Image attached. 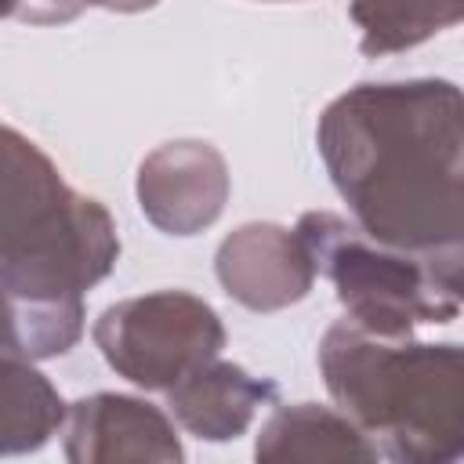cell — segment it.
Segmentation results:
<instances>
[{"label":"cell","instance_id":"obj_15","mask_svg":"<svg viewBox=\"0 0 464 464\" xmlns=\"http://www.w3.org/2000/svg\"><path fill=\"white\" fill-rule=\"evenodd\" d=\"M11 4H14V0H0V18H4V14H11Z\"/></svg>","mask_w":464,"mask_h":464},{"label":"cell","instance_id":"obj_6","mask_svg":"<svg viewBox=\"0 0 464 464\" xmlns=\"http://www.w3.org/2000/svg\"><path fill=\"white\" fill-rule=\"evenodd\" d=\"M134 192L149 225L167 236H196L228 203V163L210 141H163L141 160Z\"/></svg>","mask_w":464,"mask_h":464},{"label":"cell","instance_id":"obj_8","mask_svg":"<svg viewBox=\"0 0 464 464\" xmlns=\"http://www.w3.org/2000/svg\"><path fill=\"white\" fill-rule=\"evenodd\" d=\"M214 276L221 290L250 312H279L308 297L315 283L312 257L294 228L276 221H246L232 228L218 254Z\"/></svg>","mask_w":464,"mask_h":464},{"label":"cell","instance_id":"obj_12","mask_svg":"<svg viewBox=\"0 0 464 464\" xmlns=\"http://www.w3.org/2000/svg\"><path fill=\"white\" fill-rule=\"evenodd\" d=\"M359 25V51L384 58L410 51L464 18V0H348Z\"/></svg>","mask_w":464,"mask_h":464},{"label":"cell","instance_id":"obj_2","mask_svg":"<svg viewBox=\"0 0 464 464\" xmlns=\"http://www.w3.org/2000/svg\"><path fill=\"white\" fill-rule=\"evenodd\" d=\"M116 257L112 214L0 123V352L29 362L65 355L83 334V294Z\"/></svg>","mask_w":464,"mask_h":464},{"label":"cell","instance_id":"obj_5","mask_svg":"<svg viewBox=\"0 0 464 464\" xmlns=\"http://www.w3.org/2000/svg\"><path fill=\"white\" fill-rule=\"evenodd\" d=\"M91 334L102 359L145 392H167L225 348L221 315L188 290L123 297L94 319Z\"/></svg>","mask_w":464,"mask_h":464},{"label":"cell","instance_id":"obj_13","mask_svg":"<svg viewBox=\"0 0 464 464\" xmlns=\"http://www.w3.org/2000/svg\"><path fill=\"white\" fill-rule=\"evenodd\" d=\"M83 7L87 0H14L11 14L29 25H62V22H72Z\"/></svg>","mask_w":464,"mask_h":464},{"label":"cell","instance_id":"obj_1","mask_svg":"<svg viewBox=\"0 0 464 464\" xmlns=\"http://www.w3.org/2000/svg\"><path fill=\"white\" fill-rule=\"evenodd\" d=\"M355 225L395 250L464 257V102L450 80L355 83L315 127Z\"/></svg>","mask_w":464,"mask_h":464},{"label":"cell","instance_id":"obj_11","mask_svg":"<svg viewBox=\"0 0 464 464\" xmlns=\"http://www.w3.org/2000/svg\"><path fill=\"white\" fill-rule=\"evenodd\" d=\"M65 399L58 388L18 355L0 352V457L36 453L62 431Z\"/></svg>","mask_w":464,"mask_h":464},{"label":"cell","instance_id":"obj_14","mask_svg":"<svg viewBox=\"0 0 464 464\" xmlns=\"http://www.w3.org/2000/svg\"><path fill=\"white\" fill-rule=\"evenodd\" d=\"M94 7H105V11H120V14H134V11H149L156 7L160 0H87Z\"/></svg>","mask_w":464,"mask_h":464},{"label":"cell","instance_id":"obj_10","mask_svg":"<svg viewBox=\"0 0 464 464\" xmlns=\"http://www.w3.org/2000/svg\"><path fill=\"white\" fill-rule=\"evenodd\" d=\"M254 457L261 464L294 460H377L373 442L341 413L319 402L276 406L261 424Z\"/></svg>","mask_w":464,"mask_h":464},{"label":"cell","instance_id":"obj_7","mask_svg":"<svg viewBox=\"0 0 464 464\" xmlns=\"http://www.w3.org/2000/svg\"><path fill=\"white\" fill-rule=\"evenodd\" d=\"M62 450H65V460L72 464L185 460V446L170 417L160 406L123 392H94L65 406Z\"/></svg>","mask_w":464,"mask_h":464},{"label":"cell","instance_id":"obj_3","mask_svg":"<svg viewBox=\"0 0 464 464\" xmlns=\"http://www.w3.org/2000/svg\"><path fill=\"white\" fill-rule=\"evenodd\" d=\"M319 373L341 413L395 464H450L464 453L460 344L384 337L337 319L319 341Z\"/></svg>","mask_w":464,"mask_h":464},{"label":"cell","instance_id":"obj_9","mask_svg":"<svg viewBox=\"0 0 464 464\" xmlns=\"http://www.w3.org/2000/svg\"><path fill=\"white\" fill-rule=\"evenodd\" d=\"M279 399L276 381L254 377L236 362L210 359L196 370H188L181 381L167 388V406L174 420L207 442H228L239 439L261 406H272Z\"/></svg>","mask_w":464,"mask_h":464},{"label":"cell","instance_id":"obj_4","mask_svg":"<svg viewBox=\"0 0 464 464\" xmlns=\"http://www.w3.org/2000/svg\"><path fill=\"white\" fill-rule=\"evenodd\" d=\"M312 268L337 290L344 319L384 337H410L424 323L460 315L464 257L406 254L370 239L330 210H308L294 225Z\"/></svg>","mask_w":464,"mask_h":464}]
</instances>
